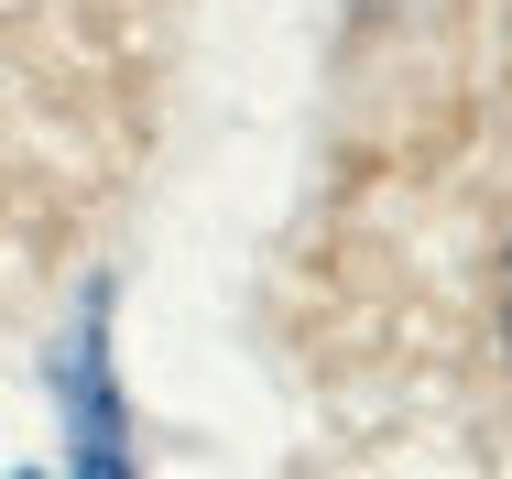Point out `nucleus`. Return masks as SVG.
<instances>
[{
	"label": "nucleus",
	"mask_w": 512,
	"mask_h": 479,
	"mask_svg": "<svg viewBox=\"0 0 512 479\" xmlns=\"http://www.w3.org/2000/svg\"><path fill=\"white\" fill-rule=\"evenodd\" d=\"M502 338H512V251H502Z\"/></svg>",
	"instance_id": "nucleus-1"
}]
</instances>
